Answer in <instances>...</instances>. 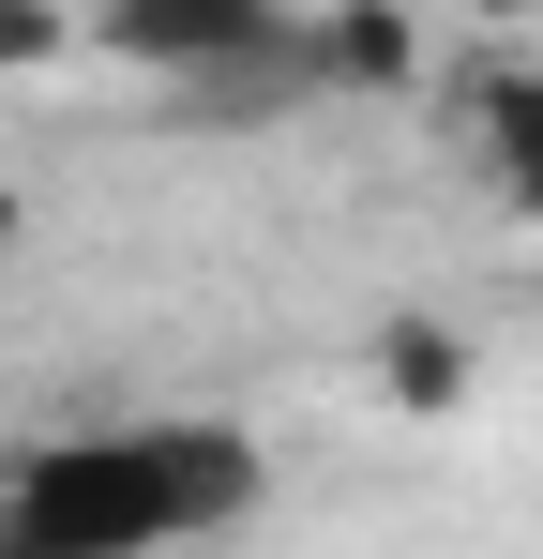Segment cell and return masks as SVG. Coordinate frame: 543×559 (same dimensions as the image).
Wrapping results in <instances>:
<instances>
[{
    "label": "cell",
    "mask_w": 543,
    "mask_h": 559,
    "mask_svg": "<svg viewBox=\"0 0 543 559\" xmlns=\"http://www.w3.org/2000/svg\"><path fill=\"white\" fill-rule=\"evenodd\" d=\"M61 46V15H0V61H46Z\"/></svg>",
    "instance_id": "4"
},
{
    "label": "cell",
    "mask_w": 543,
    "mask_h": 559,
    "mask_svg": "<svg viewBox=\"0 0 543 559\" xmlns=\"http://www.w3.org/2000/svg\"><path fill=\"white\" fill-rule=\"evenodd\" d=\"M272 499V454L212 408H136V424H76L0 468V559H181L227 545Z\"/></svg>",
    "instance_id": "1"
},
{
    "label": "cell",
    "mask_w": 543,
    "mask_h": 559,
    "mask_svg": "<svg viewBox=\"0 0 543 559\" xmlns=\"http://www.w3.org/2000/svg\"><path fill=\"white\" fill-rule=\"evenodd\" d=\"M468 152H483V182L543 227V61H498V76L468 92Z\"/></svg>",
    "instance_id": "2"
},
{
    "label": "cell",
    "mask_w": 543,
    "mask_h": 559,
    "mask_svg": "<svg viewBox=\"0 0 543 559\" xmlns=\"http://www.w3.org/2000/svg\"><path fill=\"white\" fill-rule=\"evenodd\" d=\"M377 364H393V393H408V408H452V393H468V364H452V333H423V318H408V333H393Z\"/></svg>",
    "instance_id": "3"
},
{
    "label": "cell",
    "mask_w": 543,
    "mask_h": 559,
    "mask_svg": "<svg viewBox=\"0 0 543 559\" xmlns=\"http://www.w3.org/2000/svg\"><path fill=\"white\" fill-rule=\"evenodd\" d=\"M0 242H15V182H0Z\"/></svg>",
    "instance_id": "5"
}]
</instances>
